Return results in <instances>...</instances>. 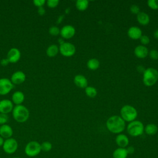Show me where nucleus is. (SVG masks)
Segmentation results:
<instances>
[{
    "label": "nucleus",
    "instance_id": "bb28decb",
    "mask_svg": "<svg viewBox=\"0 0 158 158\" xmlns=\"http://www.w3.org/2000/svg\"><path fill=\"white\" fill-rule=\"evenodd\" d=\"M41 144V150L43 152H49L52 148V145L49 141H44Z\"/></svg>",
    "mask_w": 158,
    "mask_h": 158
},
{
    "label": "nucleus",
    "instance_id": "ea45409f",
    "mask_svg": "<svg viewBox=\"0 0 158 158\" xmlns=\"http://www.w3.org/2000/svg\"><path fill=\"white\" fill-rule=\"evenodd\" d=\"M4 142V139L0 136V147H1V146L2 147Z\"/></svg>",
    "mask_w": 158,
    "mask_h": 158
},
{
    "label": "nucleus",
    "instance_id": "6ab92c4d",
    "mask_svg": "<svg viewBox=\"0 0 158 158\" xmlns=\"http://www.w3.org/2000/svg\"><path fill=\"white\" fill-rule=\"evenodd\" d=\"M25 99L24 94L20 91L14 92L12 96V102L16 105H21Z\"/></svg>",
    "mask_w": 158,
    "mask_h": 158
},
{
    "label": "nucleus",
    "instance_id": "39448f33",
    "mask_svg": "<svg viewBox=\"0 0 158 158\" xmlns=\"http://www.w3.org/2000/svg\"><path fill=\"white\" fill-rule=\"evenodd\" d=\"M128 133L133 137H136L141 135L144 130V127L143 123L139 120H133L128 123L127 127Z\"/></svg>",
    "mask_w": 158,
    "mask_h": 158
},
{
    "label": "nucleus",
    "instance_id": "2eb2a0df",
    "mask_svg": "<svg viewBox=\"0 0 158 158\" xmlns=\"http://www.w3.org/2000/svg\"><path fill=\"white\" fill-rule=\"evenodd\" d=\"M115 143L118 148H126L129 144V139L125 135L120 133L115 138Z\"/></svg>",
    "mask_w": 158,
    "mask_h": 158
},
{
    "label": "nucleus",
    "instance_id": "a878e982",
    "mask_svg": "<svg viewBox=\"0 0 158 158\" xmlns=\"http://www.w3.org/2000/svg\"><path fill=\"white\" fill-rule=\"evenodd\" d=\"M86 94L89 98H94L97 95V90L93 86H87L85 88Z\"/></svg>",
    "mask_w": 158,
    "mask_h": 158
},
{
    "label": "nucleus",
    "instance_id": "f03ea898",
    "mask_svg": "<svg viewBox=\"0 0 158 158\" xmlns=\"http://www.w3.org/2000/svg\"><path fill=\"white\" fill-rule=\"evenodd\" d=\"M12 116L17 122L23 123L28 119L30 112L25 106L23 105H16L13 108Z\"/></svg>",
    "mask_w": 158,
    "mask_h": 158
},
{
    "label": "nucleus",
    "instance_id": "7ed1b4c3",
    "mask_svg": "<svg viewBox=\"0 0 158 158\" xmlns=\"http://www.w3.org/2000/svg\"><path fill=\"white\" fill-rule=\"evenodd\" d=\"M158 80V71L152 67H149L143 73V81L147 86L154 85Z\"/></svg>",
    "mask_w": 158,
    "mask_h": 158
},
{
    "label": "nucleus",
    "instance_id": "4c0bfd02",
    "mask_svg": "<svg viewBox=\"0 0 158 158\" xmlns=\"http://www.w3.org/2000/svg\"><path fill=\"white\" fill-rule=\"evenodd\" d=\"M38 13L39 15H43L44 14H45V9L43 7H38Z\"/></svg>",
    "mask_w": 158,
    "mask_h": 158
},
{
    "label": "nucleus",
    "instance_id": "f3484780",
    "mask_svg": "<svg viewBox=\"0 0 158 158\" xmlns=\"http://www.w3.org/2000/svg\"><path fill=\"white\" fill-rule=\"evenodd\" d=\"M148 48L143 45L137 46L134 49V54L138 58H144L148 55Z\"/></svg>",
    "mask_w": 158,
    "mask_h": 158
},
{
    "label": "nucleus",
    "instance_id": "cd10ccee",
    "mask_svg": "<svg viewBox=\"0 0 158 158\" xmlns=\"http://www.w3.org/2000/svg\"><path fill=\"white\" fill-rule=\"evenodd\" d=\"M49 33L52 36H57L60 34V29L56 26H52L49 28Z\"/></svg>",
    "mask_w": 158,
    "mask_h": 158
},
{
    "label": "nucleus",
    "instance_id": "1a4fd4ad",
    "mask_svg": "<svg viewBox=\"0 0 158 158\" xmlns=\"http://www.w3.org/2000/svg\"><path fill=\"white\" fill-rule=\"evenodd\" d=\"M13 87L14 85L9 78H0V95H6L8 94L12 90Z\"/></svg>",
    "mask_w": 158,
    "mask_h": 158
},
{
    "label": "nucleus",
    "instance_id": "ddd939ff",
    "mask_svg": "<svg viewBox=\"0 0 158 158\" xmlns=\"http://www.w3.org/2000/svg\"><path fill=\"white\" fill-rule=\"evenodd\" d=\"M25 74L22 71H17L14 72L11 76V82L15 85H20L25 80Z\"/></svg>",
    "mask_w": 158,
    "mask_h": 158
},
{
    "label": "nucleus",
    "instance_id": "aec40b11",
    "mask_svg": "<svg viewBox=\"0 0 158 158\" xmlns=\"http://www.w3.org/2000/svg\"><path fill=\"white\" fill-rule=\"evenodd\" d=\"M138 22L142 25H146L149 23L150 18L148 14L144 12H139L136 15Z\"/></svg>",
    "mask_w": 158,
    "mask_h": 158
},
{
    "label": "nucleus",
    "instance_id": "f8f14e48",
    "mask_svg": "<svg viewBox=\"0 0 158 158\" xmlns=\"http://www.w3.org/2000/svg\"><path fill=\"white\" fill-rule=\"evenodd\" d=\"M13 103L9 99L0 101V113L7 114L13 110Z\"/></svg>",
    "mask_w": 158,
    "mask_h": 158
},
{
    "label": "nucleus",
    "instance_id": "a19ab883",
    "mask_svg": "<svg viewBox=\"0 0 158 158\" xmlns=\"http://www.w3.org/2000/svg\"><path fill=\"white\" fill-rule=\"evenodd\" d=\"M154 37L156 39L158 40V29L156 30V31H154Z\"/></svg>",
    "mask_w": 158,
    "mask_h": 158
},
{
    "label": "nucleus",
    "instance_id": "2f4dec72",
    "mask_svg": "<svg viewBox=\"0 0 158 158\" xmlns=\"http://www.w3.org/2000/svg\"><path fill=\"white\" fill-rule=\"evenodd\" d=\"M139 40L141 44H143V46L149 44L150 42L149 38L147 35H142V36L139 38Z\"/></svg>",
    "mask_w": 158,
    "mask_h": 158
},
{
    "label": "nucleus",
    "instance_id": "c9c22d12",
    "mask_svg": "<svg viewBox=\"0 0 158 158\" xmlns=\"http://www.w3.org/2000/svg\"><path fill=\"white\" fill-rule=\"evenodd\" d=\"M126 150H127V152L128 154H132L135 152V148L132 146H127L126 148Z\"/></svg>",
    "mask_w": 158,
    "mask_h": 158
},
{
    "label": "nucleus",
    "instance_id": "412c9836",
    "mask_svg": "<svg viewBox=\"0 0 158 158\" xmlns=\"http://www.w3.org/2000/svg\"><path fill=\"white\" fill-rule=\"evenodd\" d=\"M128 155L126 148H122L115 149L112 153L113 158H127Z\"/></svg>",
    "mask_w": 158,
    "mask_h": 158
},
{
    "label": "nucleus",
    "instance_id": "f704fd0d",
    "mask_svg": "<svg viewBox=\"0 0 158 158\" xmlns=\"http://www.w3.org/2000/svg\"><path fill=\"white\" fill-rule=\"evenodd\" d=\"M35 6H37L38 7H43V5L45 4L46 1L44 0H34L33 1Z\"/></svg>",
    "mask_w": 158,
    "mask_h": 158
},
{
    "label": "nucleus",
    "instance_id": "58836bf2",
    "mask_svg": "<svg viewBox=\"0 0 158 158\" xmlns=\"http://www.w3.org/2000/svg\"><path fill=\"white\" fill-rule=\"evenodd\" d=\"M145 70H146V69H144V67L143 65H138L137 67V70L139 73H143L145 71Z\"/></svg>",
    "mask_w": 158,
    "mask_h": 158
},
{
    "label": "nucleus",
    "instance_id": "dca6fc26",
    "mask_svg": "<svg viewBox=\"0 0 158 158\" xmlns=\"http://www.w3.org/2000/svg\"><path fill=\"white\" fill-rule=\"evenodd\" d=\"M128 36L133 40H138L142 36V31L138 27H131L128 30Z\"/></svg>",
    "mask_w": 158,
    "mask_h": 158
},
{
    "label": "nucleus",
    "instance_id": "c756f323",
    "mask_svg": "<svg viewBox=\"0 0 158 158\" xmlns=\"http://www.w3.org/2000/svg\"><path fill=\"white\" fill-rule=\"evenodd\" d=\"M148 55L149 57L152 60H157L158 59V51L156 49H152L151 50Z\"/></svg>",
    "mask_w": 158,
    "mask_h": 158
},
{
    "label": "nucleus",
    "instance_id": "f257e3e1",
    "mask_svg": "<svg viewBox=\"0 0 158 158\" xmlns=\"http://www.w3.org/2000/svg\"><path fill=\"white\" fill-rule=\"evenodd\" d=\"M106 127L111 133L120 134L125 128V122L120 116L113 115L107 120Z\"/></svg>",
    "mask_w": 158,
    "mask_h": 158
},
{
    "label": "nucleus",
    "instance_id": "e433bc0d",
    "mask_svg": "<svg viewBox=\"0 0 158 158\" xmlns=\"http://www.w3.org/2000/svg\"><path fill=\"white\" fill-rule=\"evenodd\" d=\"M0 63H1V65H2V66H7L9 64V61L8 60V59L7 58H6V59H2L1 60Z\"/></svg>",
    "mask_w": 158,
    "mask_h": 158
},
{
    "label": "nucleus",
    "instance_id": "0eeeda50",
    "mask_svg": "<svg viewBox=\"0 0 158 158\" xmlns=\"http://www.w3.org/2000/svg\"><path fill=\"white\" fill-rule=\"evenodd\" d=\"M17 148L18 143L15 139L10 138L4 140L2 149L6 153L8 154H14L17 150Z\"/></svg>",
    "mask_w": 158,
    "mask_h": 158
},
{
    "label": "nucleus",
    "instance_id": "b1692460",
    "mask_svg": "<svg viewBox=\"0 0 158 158\" xmlns=\"http://www.w3.org/2000/svg\"><path fill=\"white\" fill-rule=\"evenodd\" d=\"M87 67L89 70H95L98 69L99 67V61L96 58H91L89 59L87 62Z\"/></svg>",
    "mask_w": 158,
    "mask_h": 158
},
{
    "label": "nucleus",
    "instance_id": "72a5a7b5",
    "mask_svg": "<svg viewBox=\"0 0 158 158\" xmlns=\"http://www.w3.org/2000/svg\"><path fill=\"white\" fill-rule=\"evenodd\" d=\"M130 11L133 14H136L137 15L139 12H140V11H139V10H140L139 7L138 5H136V4H133L130 7Z\"/></svg>",
    "mask_w": 158,
    "mask_h": 158
},
{
    "label": "nucleus",
    "instance_id": "79ce46f5",
    "mask_svg": "<svg viewBox=\"0 0 158 158\" xmlns=\"http://www.w3.org/2000/svg\"><path fill=\"white\" fill-rule=\"evenodd\" d=\"M12 158H20V157H12Z\"/></svg>",
    "mask_w": 158,
    "mask_h": 158
},
{
    "label": "nucleus",
    "instance_id": "473e14b6",
    "mask_svg": "<svg viewBox=\"0 0 158 158\" xmlns=\"http://www.w3.org/2000/svg\"><path fill=\"white\" fill-rule=\"evenodd\" d=\"M59 0H48L47 1V5L48 7L51 8H54L57 6L59 4Z\"/></svg>",
    "mask_w": 158,
    "mask_h": 158
},
{
    "label": "nucleus",
    "instance_id": "20e7f679",
    "mask_svg": "<svg viewBox=\"0 0 158 158\" xmlns=\"http://www.w3.org/2000/svg\"><path fill=\"white\" fill-rule=\"evenodd\" d=\"M137 116L136 109L130 105H125L120 109V117L125 122H131L135 120Z\"/></svg>",
    "mask_w": 158,
    "mask_h": 158
},
{
    "label": "nucleus",
    "instance_id": "a211bd4d",
    "mask_svg": "<svg viewBox=\"0 0 158 158\" xmlns=\"http://www.w3.org/2000/svg\"><path fill=\"white\" fill-rule=\"evenodd\" d=\"M73 81L75 85L81 88H85L88 86V80L86 78L82 75H77L75 76Z\"/></svg>",
    "mask_w": 158,
    "mask_h": 158
},
{
    "label": "nucleus",
    "instance_id": "9d476101",
    "mask_svg": "<svg viewBox=\"0 0 158 158\" xmlns=\"http://www.w3.org/2000/svg\"><path fill=\"white\" fill-rule=\"evenodd\" d=\"M75 33V28L70 25H66L60 30V34L63 38L69 39L74 36Z\"/></svg>",
    "mask_w": 158,
    "mask_h": 158
},
{
    "label": "nucleus",
    "instance_id": "5701e85b",
    "mask_svg": "<svg viewBox=\"0 0 158 158\" xmlns=\"http://www.w3.org/2000/svg\"><path fill=\"white\" fill-rule=\"evenodd\" d=\"M59 51L58 46L56 44L50 45L46 49V54L48 56L52 57L56 56Z\"/></svg>",
    "mask_w": 158,
    "mask_h": 158
},
{
    "label": "nucleus",
    "instance_id": "4468645a",
    "mask_svg": "<svg viewBox=\"0 0 158 158\" xmlns=\"http://www.w3.org/2000/svg\"><path fill=\"white\" fill-rule=\"evenodd\" d=\"M13 135V130L12 127L7 125L4 124L0 126V136L5 139L12 138Z\"/></svg>",
    "mask_w": 158,
    "mask_h": 158
},
{
    "label": "nucleus",
    "instance_id": "7c9ffc66",
    "mask_svg": "<svg viewBox=\"0 0 158 158\" xmlns=\"http://www.w3.org/2000/svg\"><path fill=\"white\" fill-rule=\"evenodd\" d=\"M9 120V117L7 114L0 113V125H2L6 124Z\"/></svg>",
    "mask_w": 158,
    "mask_h": 158
},
{
    "label": "nucleus",
    "instance_id": "393cba45",
    "mask_svg": "<svg viewBox=\"0 0 158 158\" xmlns=\"http://www.w3.org/2000/svg\"><path fill=\"white\" fill-rule=\"evenodd\" d=\"M89 5V1L88 0H78L75 3L76 7L80 11L86 10Z\"/></svg>",
    "mask_w": 158,
    "mask_h": 158
},
{
    "label": "nucleus",
    "instance_id": "c85d7f7f",
    "mask_svg": "<svg viewBox=\"0 0 158 158\" xmlns=\"http://www.w3.org/2000/svg\"><path fill=\"white\" fill-rule=\"evenodd\" d=\"M148 5L152 9H158V0H148Z\"/></svg>",
    "mask_w": 158,
    "mask_h": 158
},
{
    "label": "nucleus",
    "instance_id": "423d86ee",
    "mask_svg": "<svg viewBox=\"0 0 158 158\" xmlns=\"http://www.w3.org/2000/svg\"><path fill=\"white\" fill-rule=\"evenodd\" d=\"M41 151V144L36 141H31L28 142L25 147V154L30 157L38 156Z\"/></svg>",
    "mask_w": 158,
    "mask_h": 158
},
{
    "label": "nucleus",
    "instance_id": "9b49d317",
    "mask_svg": "<svg viewBox=\"0 0 158 158\" xmlns=\"http://www.w3.org/2000/svg\"><path fill=\"white\" fill-rule=\"evenodd\" d=\"M20 56L21 53L19 49L16 48H12L8 51L7 59L10 63H16L20 60Z\"/></svg>",
    "mask_w": 158,
    "mask_h": 158
},
{
    "label": "nucleus",
    "instance_id": "6e6552de",
    "mask_svg": "<svg viewBox=\"0 0 158 158\" xmlns=\"http://www.w3.org/2000/svg\"><path fill=\"white\" fill-rule=\"evenodd\" d=\"M59 52L65 57L72 56L76 51L75 46L71 43L64 42L60 45Z\"/></svg>",
    "mask_w": 158,
    "mask_h": 158
},
{
    "label": "nucleus",
    "instance_id": "4be33fe9",
    "mask_svg": "<svg viewBox=\"0 0 158 158\" xmlns=\"http://www.w3.org/2000/svg\"><path fill=\"white\" fill-rule=\"evenodd\" d=\"M144 131L148 135H154L157 133L158 131L157 126L154 123H148L144 127Z\"/></svg>",
    "mask_w": 158,
    "mask_h": 158
}]
</instances>
